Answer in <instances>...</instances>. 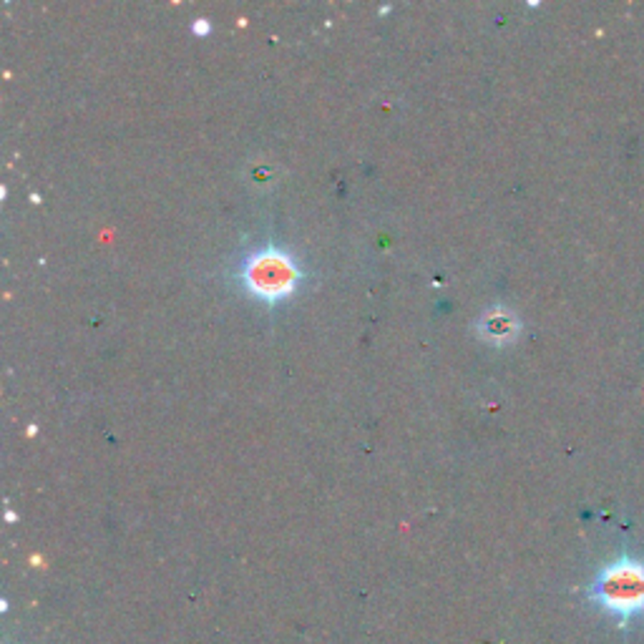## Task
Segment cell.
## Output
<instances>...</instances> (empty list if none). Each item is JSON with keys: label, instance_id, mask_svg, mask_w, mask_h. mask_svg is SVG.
<instances>
[{"label": "cell", "instance_id": "6da1fadb", "mask_svg": "<svg viewBox=\"0 0 644 644\" xmlns=\"http://www.w3.org/2000/svg\"><path fill=\"white\" fill-rule=\"evenodd\" d=\"M300 282V267L279 247H264L242 264V285L252 297L264 302H279L294 293Z\"/></svg>", "mask_w": 644, "mask_h": 644}, {"label": "cell", "instance_id": "7a4b0ae2", "mask_svg": "<svg viewBox=\"0 0 644 644\" xmlns=\"http://www.w3.org/2000/svg\"><path fill=\"white\" fill-rule=\"evenodd\" d=\"M594 600L619 615H634L644 609V564L634 559H619L601 571L594 582Z\"/></svg>", "mask_w": 644, "mask_h": 644}, {"label": "cell", "instance_id": "3957f363", "mask_svg": "<svg viewBox=\"0 0 644 644\" xmlns=\"http://www.w3.org/2000/svg\"><path fill=\"white\" fill-rule=\"evenodd\" d=\"M481 333L491 342H509L511 337H516V333H519V322H516V318H513L511 312H506V310H491L486 318L481 320Z\"/></svg>", "mask_w": 644, "mask_h": 644}]
</instances>
